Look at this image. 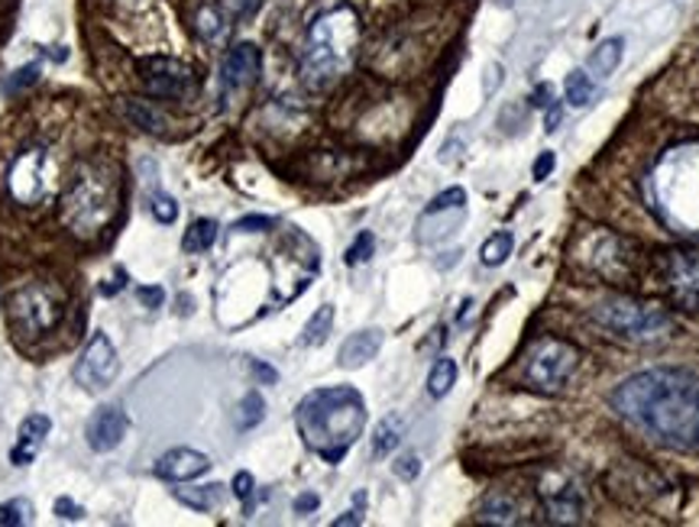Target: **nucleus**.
I'll list each match as a JSON object with an SVG mask.
<instances>
[{
    "label": "nucleus",
    "instance_id": "nucleus-1",
    "mask_svg": "<svg viewBox=\"0 0 699 527\" xmlns=\"http://www.w3.org/2000/svg\"><path fill=\"white\" fill-rule=\"evenodd\" d=\"M697 401L699 379L687 369H645L615 385L612 408L635 424L638 431L650 433L670 447H697Z\"/></svg>",
    "mask_w": 699,
    "mask_h": 527
},
{
    "label": "nucleus",
    "instance_id": "nucleus-2",
    "mask_svg": "<svg viewBox=\"0 0 699 527\" xmlns=\"http://www.w3.org/2000/svg\"><path fill=\"white\" fill-rule=\"evenodd\" d=\"M295 424L304 443L327 463H341L366 428V401L350 385L314 388L301 398Z\"/></svg>",
    "mask_w": 699,
    "mask_h": 527
},
{
    "label": "nucleus",
    "instance_id": "nucleus-3",
    "mask_svg": "<svg viewBox=\"0 0 699 527\" xmlns=\"http://www.w3.org/2000/svg\"><path fill=\"white\" fill-rule=\"evenodd\" d=\"M359 43V20L350 7H334L321 13L311 30L301 55V78L311 88H331L353 62V52Z\"/></svg>",
    "mask_w": 699,
    "mask_h": 527
},
{
    "label": "nucleus",
    "instance_id": "nucleus-4",
    "mask_svg": "<svg viewBox=\"0 0 699 527\" xmlns=\"http://www.w3.org/2000/svg\"><path fill=\"white\" fill-rule=\"evenodd\" d=\"M117 211V179L104 175L98 165L82 169L65 194L62 217L75 234H98Z\"/></svg>",
    "mask_w": 699,
    "mask_h": 527
},
{
    "label": "nucleus",
    "instance_id": "nucleus-5",
    "mask_svg": "<svg viewBox=\"0 0 699 527\" xmlns=\"http://www.w3.org/2000/svg\"><path fill=\"white\" fill-rule=\"evenodd\" d=\"M593 321L628 343H654L674 331V318L660 304L635 298H605L593 308Z\"/></svg>",
    "mask_w": 699,
    "mask_h": 527
},
{
    "label": "nucleus",
    "instance_id": "nucleus-6",
    "mask_svg": "<svg viewBox=\"0 0 699 527\" xmlns=\"http://www.w3.org/2000/svg\"><path fill=\"white\" fill-rule=\"evenodd\" d=\"M580 366V353L577 346L563 343V340H553V336H545L538 340L528 356H525V366H521V383L535 391H545V395H557L563 391L570 376L577 373Z\"/></svg>",
    "mask_w": 699,
    "mask_h": 527
},
{
    "label": "nucleus",
    "instance_id": "nucleus-7",
    "mask_svg": "<svg viewBox=\"0 0 699 527\" xmlns=\"http://www.w3.org/2000/svg\"><path fill=\"white\" fill-rule=\"evenodd\" d=\"M65 314V294L50 282H30L10 298V324L20 336H43L58 327Z\"/></svg>",
    "mask_w": 699,
    "mask_h": 527
},
{
    "label": "nucleus",
    "instance_id": "nucleus-8",
    "mask_svg": "<svg viewBox=\"0 0 699 527\" xmlns=\"http://www.w3.org/2000/svg\"><path fill=\"white\" fill-rule=\"evenodd\" d=\"M50 152L43 146H30L23 149L7 172V189L17 204H40L50 194Z\"/></svg>",
    "mask_w": 699,
    "mask_h": 527
},
{
    "label": "nucleus",
    "instance_id": "nucleus-9",
    "mask_svg": "<svg viewBox=\"0 0 699 527\" xmlns=\"http://www.w3.org/2000/svg\"><path fill=\"white\" fill-rule=\"evenodd\" d=\"M117 373H120V356H117L114 343L107 340V334H95L75 363V383L82 385L85 391L98 395V391H107L114 385Z\"/></svg>",
    "mask_w": 699,
    "mask_h": 527
},
{
    "label": "nucleus",
    "instance_id": "nucleus-10",
    "mask_svg": "<svg viewBox=\"0 0 699 527\" xmlns=\"http://www.w3.org/2000/svg\"><path fill=\"white\" fill-rule=\"evenodd\" d=\"M143 82L155 97H189L195 92V72L175 58H150L143 62Z\"/></svg>",
    "mask_w": 699,
    "mask_h": 527
},
{
    "label": "nucleus",
    "instance_id": "nucleus-11",
    "mask_svg": "<svg viewBox=\"0 0 699 527\" xmlns=\"http://www.w3.org/2000/svg\"><path fill=\"white\" fill-rule=\"evenodd\" d=\"M130 431V421L120 408L114 405H104L98 408L92 418H88V428H85V437H88V447L95 453H110L123 443V437Z\"/></svg>",
    "mask_w": 699,
    "mask_h": 527
},
{
    "label": "nucleus",
    "instance_id": "nucleus-12",
    "mask_svg": "<svg viewBox=\"0 0 699 527\" xmlns=\"http://www.w3.org/2000/svg\"><path fill=\"white\" fill-rule=\"evenodd\" d=\"M259 68H262V55L252 43H240L234 46L224 62H221V82H224V92H244L250 88L252 82L259 78Z\"/></svg>",
    "mask_w": 699,
    "mask_h": 527
},
{
    "label": "nucleus",
    "instance_id": "nucleus-13",
    "mask_svg": "<svg viewBox=\"0 0 699 527\" xmlns=\"http://www.w3.org/2000/svg\"><path fill=\"white\" fill-rule=\"evenodd\" d=\"M667 282L684 304L699 308V252H670Z\"/></svg>",
    "mask_w": 699,
    "mask_h": 527
},
{
    "label": "nucleus",
    "instance_id": "nucleus-14",
    "mask_svg": "<svg viewBox=\"0 0 699 527\" xmlns=\"http://www.w3.org/2000/svg\"><path fill=\"white\" fill-rule=\"evenodd\" d=\"M207 470H211V460L192 447H175L165 456H159V463H155V476L169 482H192L204 476Z\"/></svg>",
    "mask_w": 699,
    "mask_h": 527
},
{
    "label": "nucleus",
    "instance_id": "nucleus-15",
    "mask_svg": "<svg viewBox=\"0 0 699 527\" xmlns=\"http://www.w3.org/2000/svg\"><path fill=\"white\" fill-rule=\"evenodd\" d=\"M50 431L52 421L46 415H30V418H23L20 437H17V447L10 450V463H13V466H30V463L36 460L43 440L50 437Z\"/></svg>",
    "mask_w": 699,
    "mask_h": 527
},
{
    "label": "nucleus",
    "instance_id": "nucleus-16",
    "mask_svg": "<svg viewBox=\"0 0 699 527\" xmlns=\"http://www.w3.org/2000/svg\"><path fill=\"white\" fill-rule=\"evenodd\" d=\"M541 495H545V512H548L550 525H577L583 518V498L570 482H563L557 488H541Z\"/></svg>",
    "mask_w": 699,
    "mask_h": 527
},
{
    "label": "nucleus",
    "instance_id": "nucleus-17",
    "mask_svg": "<svg viewBox=\"0 0 699 527\" xmlns=\"http://www.w3.org/2000/svg\"><path fill=\"white\" fill-rule=\"evenodd\" d=\"M379 349H383V331L369 327V331H359V334L347 336L337 359H341L344 369H359V366L373 363Z\"/></svg>",
    "mask_w": 699,
    "mask_h": 527
},
{
    "label": "nucleus",
    "instance_id": "nucleus-18",
    "mask_svg": "<svg viewBox=\"0 0 699 527\" xmlns=\"http://www.w3.org/2000/svg\"><path fill=\"white\" fill-rule=\"evenodd\" d=\"M405 437V418L401 415H386L379 428L373 433V456H389Z\"/></svg>",
    "mask_w": 699,
    "mask_h": 527
},
{
    "label": "nucleus",
    "instance_id": "nucleus-19",
    "mask_svg": "<svg viewBox=\"0 0 699 527\" xmlns=\"http://www.w3.org/2000/svg\"><path fill=\"white\" fill-rule=\"evenodd\" d=\"M622 49H625V40H619V36L600 43V46L593 49V55H590V72L600 75V78L612 75L619 68V62H622Z\"/></svg>",
    "mask_w": 699,
    "mask_h": 527
},
{
    "label": "nucleus",
    "instance_id": "nucleus-20",
    "mask_svg": "<svg viewBox=\"0 0 699 527\" xmlns=\"http://www.w3.org/2000/svg\"><path fill=\"white\" fill-rule=\"evenodd\" d=\"M331 327H334V304H321V308L311 314V321L304 324L301 343H304V346H321V343L331 336Z\"/></svg>",
    "mask_w": 699,
    "mask_h": 527
},
{
    "label": "nucleus",
    "instance_id": "nucleus-21",
    "mask_svg": "<svg viewBox=\"0 0 699 527\" xmlns=\"http://www.w3.org/2000/svg\"><path fill=\"white\" fill-rule=\"evenodd\" d=\"M563 95H567V104L570 107H587L593 95H596V85H593V75L590 72H570L567 82H563Z\"/></svg>",
    "mask_w": 699,
    "mask_h": 527
},
{
    "label": "nucleus",
    "instance_id": "nucleus-22",
    "mask_svg": "<svg viewBox=\"0 0 699 527\" xmlns=\"http://www.w3.org/2000/svg\"><path fill=\"white\" fill-rule=\"evenodd\" d=\"M123 114L140 127V130H147V133H162L165 130V120H162V114L150 107V100H127L123 104Z\"/></svg>",
    "mask_w": 699,
    "mask_h": 527
},
{
    "label": "nucleus",
    "instance_id": "nucleus-23",
    "mask_svg": "<svg viewBox=\"0 0 699 527\" xmlns=\"http://www.w3.org/2000/svg\"><path fill=\"white\" fill-rule=\"evenodd\" d=\"M262 418H266V401H262V395H259V391L244 395V398H240V405H237V411H234V424H237V431H252Z\"/></svg>",
    "mask_w": 699,
    "mask_h": 527
},
{
    "label": "nucleus",
    "instance_id": "nucleus-24",
    "mask_svg": "<svg viewBox=\"0 0 699 527\" xmlns=\"http://www.w3.org/2000/svg\"><path fill=\"white\" fill-rule=\"evenodd\" d=\"M512 249H515V237H512L508 230H499V234H493L490 240L483 243L480 259H483V266L496 269V266H502V262L512 256Z\"/></svg>",
    "mask_w": 699,
    "mask_h": 527
},
{
    "label": "nucleus",
    "instance_id": "nucleus-25",
    "mask_svg": "<svg viewBox=\"0 0 699 527\" xmlns=\"http://www.w3.org/2000/svg\"><path fill=\"white\" fill-rule=\"evenodd\" d=\"M515 502L505 498V495H490L480 508V521H490V525H515Z\"/></svg>",
    "mask_w": 699,
    "mask_h": 527
},
{
    "label": "nucleus",
    "instance_id": "nucleus-26",
    "mask_svg": "<svg viewBox=\"0 0 699 527\" xmlns=\"http://www.w3.org/2000/svg\"><path fill=\"white\" fill-rule=\"evenodd\" d=\"M456 383V363L450 356H441L434 366H431V376H428V391L431 398H444L450 388Z\"/></svg>",
    "mask_w": 699,
    "mask_h": 527
},
{
    "label": "nucleus",
    "instance_id": "nucleus-27",
    "mask_svg": "<svg viewBox=\"0 0 699 527\" xmlns=\"http://www.w3.org/2000/svg\"><path fill=\"white\" fill-rule=\"evenodd\" d=\"M179 502H185L195 512H211L221 502V485H204V488H175Z\"/></svg>",
    "mask_w": 699,
    "mask_h": 527
},
{
    "label": "nucleus",
    "instance_id": "nucleus-28",
    "mask_svg": "<svg viewBox=\"0 0 699 527\" xmlns=\"http://www.w3.org/2000/svg\"><path fill=\"white\" fill-rule=\"evenodd\" d=\"M217 240V224L211 221V217H201L195 221L192 227H189V237H185V249L189 252H204V249H211Z\"/></svg>",
    "mask_w": 699,
    "mask_h": 527
},
{
    "label": "nucleus",
    "instance_id": "nucleus-29",
    "mask_svg": "<svg viewBox=\"0 0 699 527\" xmlns=\"http://www.w3.org/2000/svg\"><path fill=\"white\" fill-rule=\"evenodd\" d=\"M33 521V505L26 498H10L0 505V525L3 527H20Z\"/></svg>",
    "mask_w": 699,
    "mask_h": 527
},
{
    "label": "nucleus",
    "instance_id": "nucleus-30",
    "mask_svg": "<svg viewBox=\"0 0 699 527\" xmlns=\"http://www.w3.org/2000/svg\"><path fill=\"white\" fill-rule=\"evenodd\" d=\"M463 204H466V192L463 189H448V192H441L428 204L424 217H434V214H444V211H463Z\"/></svg>",
    "mask_w": 699,
    "mask_h": 527
},
{
    "label": "nucleus",
    "instance_id": "nucleus-31",
    "mask_svg": "<svg viewBox=\"0 0 699 527\" xmlns=\"http://www.w3.org/2000/svg\"><path fill=\"white\" fill-rule=\"evenodd\" d=\"M150 211L159 224H175V217H179V204H175V197H169V194H162V192L152 194Z\"/></svg>",
    "mask_w": 699,
    "mask_h": 527
},
{
    "label": "nucleus",
    "instance_id": "nucleus-32",
    "mask_svg": "<svg viewBox=\"0 0 699 527\" xmlns=\"http://www.w3.org/2000/svg\"><path fill=\"white\" fill-rule=\"evenodd\" d=\"M373 249H376V237L369 234V230H363L353 246L347 249V266H359V262H366L369 256H373Z\"/></svg>",
    "mask_w": 699,
    "mask_h": 527
},
{
    "label": "nucleus",
    "instance_id": "nucleus-33",
    "mask_svg": "<svg viewBox=\"0 0 699 527\" xmlns=\"http://www.w3.org/2000/svg\"><path fill=\"white\" fill-rule=\"evenodd\" d=\"M259 7H262V0H224V17L234 20V23H244Z\"/></svg>",
    "mask_w": 699,
    "mask_h": 527
},
{
    "label": "nucleus",
    "instance_id": "nucleus-34",
    "mask_svg": "<svg viewBox=\"0 0 699 527\" xmlns=\"http://www.w3.org/2000/svg\"><path fill=\"white\" fill-rule=\"evenodd\" d=\"M198 30L207 36V40H217L221 33H224V17L217 13V10H211V7H204L198 17Z\"/></svg>",
    "mask_w": 699,
    "mask_h": 527
},
{
    "label": "nucleus",
    "instance_id": "nucleus-35",
    "mask_svg": "<svg viewBox=\"0 0 699 527\" xmlns=\"http://www.w3.org/2000/svg\"><path fill=\"white\" fill-rule=\"evenodd\" d=\"M392 470H396V476L405 482L418 480V473H421V460H418L415 453H408V456H399V460L392 463Z\"/></svg>",
    "mask_w": 699,
    "mask_h": 527
},
{
    "label": "nucleus",
    "instance_id": "nucleus-36",
    "mask_svg": "<svg viewBox=\"0 0 699 527\" xmlns=\"http://www.w3.org/2000/svg\"><path fill=\"white\" fill-rule=\"evenodd\" d=\"M55 515H58L62 521H78L85 512H82V505H75L72 498H58V502H55Z\"/></svg>",
    "mask_w": 699,
    "mask_h": 527
},
{
    "label": "nucleus",
    "instance_id": "nucleus-37",
    "mask_svg": "<svg viewBox=\"0 0 699 527\" xmlns=\"http://www.w3.org/2000/svg\"><path fill=\"white\" fill-rule=\"evenodd\" d=\"M269 227H272L269 217H244V221H237L234 230H240V234H259V230H269Z\"/></svg>",
    "mask_w": 699,
    "mask_h": 527
},
{
    "label": "nucleus",
    "instance_id": "nucleus-38",
    "mask_svg": "<svg viewBox=\"0 0 699 527\" xmlns=\"http://www.w3.org/2000/svg\"><path fill=\"white\" fill-rule=\"evenodd\" d=\"M553 165H557V155H553L550 149L548 152H541L538 162H535V182H545L550 172H553Z\"/></svg>",
    "mask_w": 699,
    "mask_h": 527
},
{
    "label": "nucleus",
    "instance_id": "nucleus-39",
    "mask_svg": "<svg viewBox=\"0 0 699 527\" xmlns=\"http://www.w3.org/2000/svg\"><path fill=\"white\" fill-rule=\"evenodd\" d=\"M252 488H256V482H252L250 473H237V476H234V495H237L240 502H250Z\"/></svg>",
    "mask_w": 699,
    "mask_h": 527
},
{
    "label": "nucleus",
    "instance_id": "nucleus-40",
    "mask_svg": "<svg viewBox=\"0 0 699 527\" xmlns=\"http://www.w3.org/2000/svg\"><path fill=\"white\" fill-rule=\"evenodd\" d=\"M36 78H40V68H36V65H26V68L17 72V78L10 82V88H26V85H33Z\"/></svg>",
    "mask_w": 699,
    "mask_h": 527
},
{
    "label": "nucleus",
    "instance_id": "nucleus-41",
    "mask_svg": "<svg viewBox=\"0 0 699 527\" xmlns=\"http://www.w3.org/2000/svg\"><path fill=\"white\" fill-rule=\"evenodd\" d=\"M140 301H143V304H150V308H162L165 291H162V288H140Z\"/></svg>",
    "mask_w": 699,
    "mask_h": 527
},
{
    "label": "nucleus",
    "instance_id": "nucleus-42",
    "mask_svg": "<svg viewBox=\"0 0 699 527\" xmlns=\"http://www.w3.org/2000/svg\"><path fill=\"white\" fill-rule=\"evenodd\" d=\"M318 505H321V498H318L314 492H304V495H299V498H295V512H299V515H308V512H314Z\"/></svg>",
    "mask_w": 699,
    "mask_h": 527
},
{
    "label": "nucleus",
    "instance_id": "nucleus-43",
    "mask_svg": "<svg viewBox=\"0 0 699 527\" xmlns=\"http://www.w3.org/2000/svg\"><path fill=\"white\" fill-rule=\"evenodd\" d=\"M550 100H553V88H550V85H538L535 95H531V104H535V107H548Z\"/></svg>",
    "mask_w": 699,
    "mask_h": 527
},
{
    "label": "nucleus",
    "instance_id": "nucleus-44",
    "mask_svg": "<svg viewBox=\"0 0 699 527\" xmlns=\"http://www.w3.org/2000/svg\"><path fill=\"white\" fill-rule=\"evenodd\" d=\"M252 373H256V376H259L266 385H272L276 379H279V376H276V369H269V366H266V363H259V359H252Z\"/></svg>",
    "mask_w": 699,
    "mask_h": 527
},
{
    "label": "nucleus",
    "instance_id": "nucleus-45",
    "mask_svg": "<svg viewBox=\"0 0 699 527\" xmlns=\"http://www.w3.org/2000/svg\"><path fill=\"white\" fill-rule=\"evenodd\" d=\"M557 127H560V104L550 100L548 114H545V130H557Z\"/></svg>",
    "mask_w": 699,
    "mask_h": 527
},
{
    "label": "nucleus",
    "instance_id": "nucleus-46",
    "mask_svg": "<svg viewBox=\"0 0 699 527\" xmlns=\"http://www.w3.org/2000/svg\"><path fill=\"white\" fill-rule=\"evenodd\" d=\"M363 518H359V512H347V515H341L337 521H334V527H347V525H359Z\"/></svg>",
    "mask_w": 699,
    "mask_h": 527
},
{
    "label": "nucleus",
    "instance_id": "nucleus-47",
    "mask_svg": "<svg viewBox=\"0 0 699 527\" xmlns=\"http://www.w3.org/2000/svg\"><path fill=\"white\" fill-rule=\"evenodd\" d=\"M697 440H699V401H697Z\"/></svg>",
    "mask_w": 699,
    "mask_h": 527
}]
</instances>
